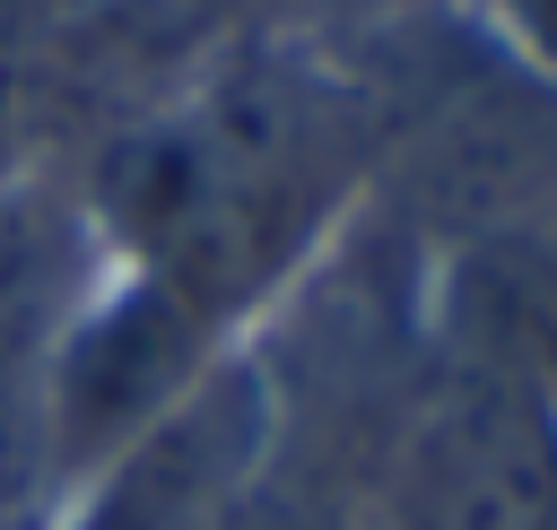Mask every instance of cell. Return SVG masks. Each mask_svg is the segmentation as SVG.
Instances as JSON below:
<instances>
[{
    "instance_id": "cell-1",
    "label": "cell",
    "mask_w": 557,
    "mask_h": 530,
    "mask_svg": "<svg viewBox=\"0 0 557 530\" xmlns=\"http://www.w3.org/2000/svg\"><path fill=\"white\" fill-rule=\"evenodd\" d=\"M357 174L366 113L331 78L270 61L131 122L78 200L122 269L165 278L183 304L252 339L348 226Z\"/></svg>"
},
{
    "instance_id": "cell-2",
    "label": "cell",
    "mask_w": 557,
    "mask_h": 530,
    "mask_svg": "<svg viewBox=\"0 0 557 530\" xmlns=\"http://www.w3.org/2000/svg\"><path fill=\"white\" fill-rule=\"evenodd\" d=\"M226 348H235L226 321L183 304L165 278L113 261L104 287L87 295L61 365H52V400H44V513L70 487H87L122 443H139Z\"/></svg>"
},
{
    "instance_id": "cell-3",
    "label": "cell",
    "mask_w": 557,
    "mask_h": 530,
    "mask_svg": "<svg viewBox=\"0 0 557 530\" xmlns=\"http://www.w3.org/2000/svg\"><path fill=\"white\" fill-rule=\"evenodd\" d=\"M104 269L113 252L78 191L35 174L0 191V513H44V400Z\"/></svg>"
},
{
    "instance_id": "cell-4",
    "label": "cell",
    "mask_w": 557,
    "mask_h": 530,
    "mask_svg": "<svg viewBox=\"0 0 557 530\" xmlns=\"http://www.w3.org/2000/svg\"><path fill=\"white\" fill-rule=\"evenodd\" d=\"M26 174V113H17V78L0 70V191Z\"/></svg>"
},
{
    "instance_id": "cell-5",
    "label": "cell",
    "mask_w": 557,
    "mask_h": 530,
    "mask_svg": "<svg viewBox=\"0 0 557 530\" xmlns=\"http://www.w3.org/2000/svg\"><path fill=\"white\" fill-rule=\"evenodd\" d=\"M513 26H522V43L557 70V0H513Z\"/></svg>"
},
{
    "instance_id": "cell-6",
    "label": "cell",
    "mask_w": 557,
    "mask_h": 530,
    "mask_svg": "<svg viewBox=\"0 0 557 530\" xmlns=\"http://www.w3.org/2000/svg\"><path fill=\"white\" fill-rule=\"evenodd\" d=\"M0 530H52V513H0Z\"/></svg>"
}]
</instances>
